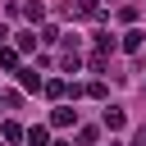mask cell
<instances>
[{"label":"cell","instance_id":"52a82bcc","mask_svg":"<svg viewBox=\"0 0 146 146\" xmlns=\"http://www.w3.org/2000/svg\"><path fill=\"white\" fill-rule=\"evenodd\" d=\"M27 141H32V146H46V128H41V123H36V128H27Z\"/></svg>","mask_w":146,"mask_h":146},{"label":"cell","instance_id":"3957f363","mask_svg":"<svg viewBox=\"0 0 146 146\" xmlns=\"http://www.w3.org/2000/svg\"><path fill=\"white\" fill-rule=\"evenodd\" d=\"M141 41H146V32H137V27L123 32V50H141Z\"/></svg>","mask_w":146,"mask_h":146},{"label":"cell","instance_id":"5b68a950","mask_svg":"<svg viewBox=\"0 0 146 146\" xmlns=\"http://www.w3.org/2000/svg\"><path fill=\"white\" fill-rule=\"evenodd\" d=\"M0 137H5V141H23V128H18V123H5Z\"/></svg>","mask_w":146,"mask_h":146},{"label":"cell","instance_id":"7a4b0ae2","mask_svg":"<svg viewBox=\"0 0 146 146\" xmlns=\"http://www.w3.org/2000/svg\"><path fill=\"white\" fill-rule=\"evenodd\" d=\"M123 123H128V114H123L119 105H110V110H105V128H110V132H119Z\"/></svg>","mask_w":146,"mask_h":146},{"label":"cell","instance_id":"8992f818","mask_svg":"<svg viewBox=\"0 0 146 146\" xmlns=\"http://www.w3.org/2000/svg\"><path fill=\"white\" fill-rule=\"evenodd\" d=\"M59 68H64V73H78V50H68V55L59 59Z\"/></svg>","mask_w":146,"mask_h":146},{"label":"cell","instance_id":"30bf717a","mask_svg":"<svg viewBox=\"0 0 146 146\" xmlns=\"http://www.w3.org/2000/svg\"><path fill=\"white\" fill-rule=\"evenodd\" d=\"M55 146H68V141H55Z\"/></svg>","mask_w":146,"mask_h":146},{"label":"cell","instance_id":"9c48e42d","mask_svg":"<svg viewBox=\"0 0 146 146\" xmlns=\"http://www.w3.org/2000/svg\"><path fill=\"white\" fill-rule=\"evenodd\" d=\"M5 36H9V27H5V23H0V41H5Z\"/></svg>","mask_w":146,"mask_h":146},{"label":"cell","instance_id":"6da1fadb","mask_svg":"<svg viewBox=\"0 0 146 146\" xmlns=\"http://www.w3.org/2000/svg\"><path fill=\"white\" fill-rule=\"evenodd\" d=\"M50 123H55V128H73V123H78V110H68V105H59V110L50 114Z\"/></svg>","mask_w":146,"mask_h":146},{"label":"cell","instance_id":"277c9868","mask_svg":"<svg viewBox=\"0 0 146 146\" xmlns=\"http://www.w3.org/2000/svg\"><path fill=\"white\" fill-rule=\"evenodd\" d=\"M18 82H23L27 91H36V87H41V73H36V68H23V73H18Z\"/></svg>","mask_w":146,"mask_h":146},{"label":"cell","instance_id":"ba28073f","mask_svg":"<svg viewBox=\"0 0 146 146\" xmlns=\"http://www.w3.org/2000/svg\"><path fill=\"white\" fill-rule=\"evenodd\" d=\"M132 146H146V128H137V137H132Z\"/></svg>","mask_w":146,"mask_h":146}]
</instances>
